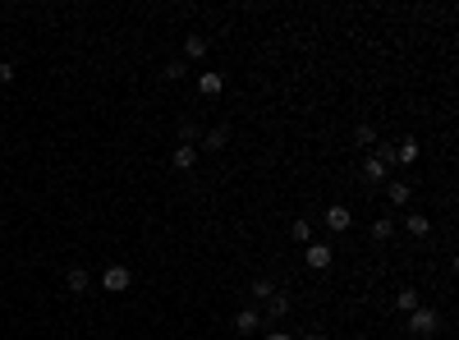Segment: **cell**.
Masks as SVG:
<instances>
[{
  "label": "cell",
  "instance_id": "obj_1",
  "mask_svg": "<svg viewBox=\"0 0 459 340\" xmlns=\"http://www.w3.org/2000/svg\"><path fill=\"white\" fill-rule=\"evenodd\" d=\"M129 285H133V271L124 267V262H111V267L101 271V290H111V295H124Z\"/></svg>",
  "mask_w": 459,
  "mask_h": 340
},
{
  "label": "cell",
  "instance_id": "obj_2",
  "mask_svg": "<svg viewBox=\"0 0 459 340\" xmlns=\"http://www.w3.org/2000/svg\"><path fill=\"white\" fill-rule=\"evenodd\" d=\"M304 262L312 271H326L331 262H336V248H331L326 239H312V244H304Z\"/></svg>",
  "mask_w": 459,
  "mask_h": 340
},
{
  "label": "cell",
  "instance_id": "obj_3",
  "mask_svg": "<svg viewBox=\"0 0 459 340\" xmlns=\"http://www.w3.org/2000/svg\"><path fill=\"white\" fill-rule=\"evenodd\" d=\"M436 327H441V317H436L432 308H414V313H409V331L414 336H432Z\"/></svg>",
  "mask_w": 459,
  "mask_h": 340
},
{
  "label": "cell",
  "instance_id": "obj_4",
  "mask_svg": "<svg viewBox=\"0 0 459 340\" xmlns=\"http://www.w3.org/2000/svg\"><path fill=\"white\" fill-rule=\"evenodd\" d=\"M321 226H326L331 235H345V230L354 226V216H349V207H340V202H336V207H326V216H321Z\"/></svg>",
  "mask_w": 459,
  "mask_h": 340
},
{
  "label": "cell",
  "instance_id": "obj_5",
  "mask_svg": "<svg viewBox=\"0 0 459 340\" xmlns=\"http://www.w3.org/2000/svg\"><path fill=\"white\" fill-rule=\"evenodd\" d=\"M404 230L414 239H427V235H432V216H427V212H409V216H404Z\"/></svg>",
  "mask_w": 459,
  "mask_h": 340
},
{
  "label": "cell",
  "instance_id": "obj_6",
  "mask_svg": "<svg viewBox=\"0 0 459 340\" xmlns=\"http://www.w3.org/2000/svg\"><path fill=\"white\" fill-rule=\"evenodd\" d=\"M285 317H289V295L276 290V295L267 299V317H262V322H285Z\"/></svg>",
  "mask_w": 459,
  "mask_h": 340
},
{
  "label": "cell",
  "instance_id": "obj_7",
  "mask_svg": "<svg viewBox=\"0 0 459 340\" xmlns=\"http://www.w3.org/2000/svg\"><path fill=\"white\" fill-rule=\"evenodd\" d=\"M234 331H243V336L262 331V313H258V308H239V313H234Z\"/></svg>",
  "mask_w": 459,
  "mask_h": 340
},
{
  "label": "cell",
  "instance_id": "obj_8",
  "mask_svg": "<svg viewBox=\"0 0 459 340\" xmlns=\"http://www.w3.org/2000/svg\"><path fill=\"white\" fill-rule=\"evenodd\" d=\"M170 166H175V170H193V166H198V148H184V143H175Z\"/></svg>",
  "mask_w": 459,
  "mask_h": 340
},
{
  "label": "cell",
  "instance_id": "obj_9",
  "mask_svg": "<svg viewBox=\"0 0 459 340\" xmlns=\"http://www.w3.org/2000/svg\"><path fill=\"white\" fill-rule=\"evenodd\" d=\"M87 285H92V276H87L83 267H70V271H65V290H70V295H87Z\"/></svg>",
  "mask_w": 459,
  "mask_h": 340
},
{
  "label": "cell",
  "instance_id": "obj_10",
  "mask_svg": "<svg viewBox=\"0 0 459 340\" xmlns=\"http://www.w3.org/2000/svg\"><path fill=\"white\" fill-rule=\"evenodd\" d=\"M386 198H390V207H409V202H414V189L399 184V180H390L386 184Z\"/></svg>",
  "mask_w": 459,
  "mask_h": 340
},
{
  "label": "cell",
  "instance_id": "obj_11",
  "mask_svg": "<svg viewBox=\"0 0 459 340\" xmlns=\"http://www.w3.org/2000/svg\"><path fill=\"white\" fill-rule=\"evenodd\" d=\"M207 51H211V42L202 33H189V37H184V55H189V60H202Z\"/></svg>",
  "mask_w": 459,
  "mask_h": 340
},
{
  "label": "cell",
  "instance_id": "obj_12",
  "mask_svg": "<svg viewBox=\"0 0 459 340\" xmlns=\"http://www.w3.org/2000/svg\"><path fill=\"white\" fill-rule=\"evenodd\" d=\"M418 152H423V148H418V138H399L395 143V161H399V166H414Z\"/></svg>",
  "mask_w": 459,
  "mask_h": 340
},
{
  "label": "cell",
  "instance_id": "obj_13",
  "mask_svg": "<svg viewBox=\"0 0 459 340\" xmlns=\"http://www.w3.org/2000/svg\"><path fill=\"white\" fill-rule=\"evenodd\" d=\"M226 143H230V129H226V124H216V129L202 133V148H207V152H221Z\"/></svg>",
  "mask_w": 459,
  "mask_h": 340
},
{
  "label": "cell",
  "instance_id": "obj_14",
  "mask_svg": "<svg viewBox=\"0 0 459 340\" xmlns=\"http://www.w3.org/2000/svg\"><path fill=\"white\" fill-rule=\"evenodd\" d=\"M395 308H399V313H414V308H423V299H418V290H414V285H404V290H399V295H395Z\"/></svg>",
  "mask_w": 459,
  "mask_h": 340
},
{
  "label": "cell",
  "instance_id": "obj_15",
  "mask_svg": "<svg viewBox=\"0 0 459 340\" xmlns=\"http://www.w3.org/2000/svg\"><path fill=\"white\" fill-rule=\"evenodd\" d=\"M363 180H372V184H386V180H390V166H382L377 157H367V161H363Z\"/></svg>",
  "mask_w": 459,
  "mask_h": 340
},
{
  "label": "cell",
  "instance_id": "obj_16",
  "mask_svg": "<svg viewBox=\"0 0 459 340\" xmlns=\"http://www.w3.org/2000/svg\"><path fill=\"white\" fill-rule=\"evenodd\" d=\"M271 295H276V285H271V276H253V285H248V299H262V304H267Z\"/></svg>",
  "mask_w": 459,
  "mask_h": 340
},
{
  "label": "cell",
  "instance_id": "obj_17",
  "mask_svg": "<svg viewBox=\"0 0 459 340\" xmlns=\"http://www.w3.org/2000/svg\"><path fill=\"white\" fill-rule=\"evenodd\" d=\"M221 87H226V79H221V74H198V92H202V97H221Z\"/></svg>",
  "mask_w": 459,
  "mask_h": 340
},
{
  "label": "cell",
  "instance_id": "obj_18",
  "mask_svg": "<svg viewBox=\"0 0 459 340\" xmlns=\"http://www.w3.org/2000/svg\"><path fill=\"white\" fill-rule=\"evenodd\" d=\"M354 143H358V148H377V129H372V124H358V129H354Z\"/></svg>",
  "mask_w": 459,
  "mask_h": 340
},
{
  "label": "cell",
  "instance_id": "obj_19",
  "mask_svg": "<svg viewBox=\"0 0 459 340\" xmlns=\"http://www.w3.org/2000/svg\"><path fill=\"white\" fill-rule=\"evenodd\" d=\"M289 235H294L299 244H312V221H304V216H299L294 226H289Z\"/></svg>",
  "mask_w": 459,
  "mask_h": 340
},
{
  "label": "cell",
  "instance_id": "obj_20",
  "mask_svg": "<svg viewBox=\"0 0 459 340\" xmlns=\"http://www.w3.org/2000/svg\"><path fill=\"white\" fill-rule=\"evenodd\" d=\"M390 230H395V221H390V216L372 221V239H390Z\"/></svg>",
  "mask_w": 459,
  "mask_h": 340
},
{
  "label": "cell",
  "instance_id": "obj_21",
  "mask_svg": "<svg viewBox=\"0 0 459 340\" xmlns=\"http://www.w3.org/2000/svg\"><path fill=\"white\" fill-rule=\"evenodd\" d=\"M184 74H189V65H184V60H170V65H165V79H170V83H179Z\"/></svg>",
  "mask_w": 459,
  "mask_h": 340
},
{
  "label": "cell",
  "instance_id": "obj_22",
  "mask_svg": "<svg viewBox=\"0 0 459 340\" xmlns=\"http://www.w3.org/2000/svg\"><path fill=\"white\" fill-rule=\"evenodd\" d=\"M0 83H14V65L9 60H0Z\"/></svg>",
  "mask_w": 459,
  "mask_h": 340
},
{
  "label": "cell",
  "instance_id": "obj_23",
  "mask_svg": "<svg viewBox=\"0 0 459 340\" xmlns=\"http://www.w3.org/2000/svg\"><path fill=\"white\" fill-rule=\"evenodd\" d=\"M262 340H294V336H289V331H267Z\"/></svg>",
  "mask_w": 459,
  "mask_h": 340
},
{
  "label": "cell",
  "instance_id": "obj_24",
  "mask_svg": "<svg viewBox=\"0 0 459 340\" xmlns=\"http://www.w3.org/2000/svg\"><path fill=\"white\" fill-rule=\"evenodd\" d=\"M304 340H326V331H304Z\"/></svg>",
  "mask_w": 459,
  "mask_h": 340
}]
</instances>
